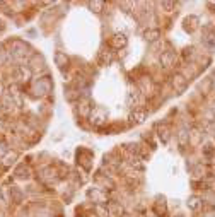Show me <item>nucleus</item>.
Instances as JSON below:
<instances>
[{"label": "nucleus", "mask_w": 215, "mask_h": 217, "mask_svg": "<svg viewBox=\"0 0 215 217\" xmlns=\"http://www.w3.org/2000/svg\"><path fill=\"white\" fill-rule=\"evenodd\" d=\"M157 36H159V31H147L145 32V39H149V41H154Z\"/></svg>", "instance_id": "1"}]
</instances>
